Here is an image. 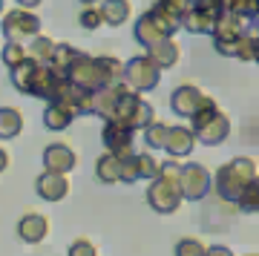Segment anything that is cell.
<instances>
[{
    "instance_id": "32",
    "label": "cell",
    "mask_w": 259,
    "mask_h": 256,
    "mask_svg": "<svg viewBox=\"0 0 259 256\" xmlns=\"http://www.w3.org/2000/svg\"><path fill=\"white\" fill-rule=\"evenodd\" d=\"M6 167H9V153H6V150L0 147V173H3Z\"/></svg>"
},
{
    "instance_id": "24",
    "label": "cell",
    "mask_w": 259,
    "mask_h": 256,
    "mask_svg": "<svg viewBox=\"0 0 259 256\" xmlns=\"http://www.w3.org/2000/svg\"><path fill=\"white\" fill-rule=\"evenodd\" d=\"M144 138H147V147L153 150H164V138H167V124L164 121H150L147 127H144Z\"/></svg>"
},
{
    "instance_id": "21",
    "label": "cell",
    "mask_w": 259,
    "mask_h": 256,
    "mask_svg": "<svg viewBox=\"0 0 259 256\" xmlns=\"http://www.w3.org/2000/svg\"><path fill=\"white\" fill-rule=\"evenodd\" d=\"M52 49H55V40H52V37L40 35V32H37L35 37H29L26 52H29V58H35L37 64H49V58H52Z\"/></svg>"
},
{
    "instance_id": "13",
    "label": "cell",
    "mask_w": 259,
    "mask_h": 256,
    "mask_svg": "<svg viewBox=\"0 0 259 256\" xmlns=\"http://www.w3.org/2000/svg\"><path fill=\"white\" fill-rule=\"evenodd\" d=\"M37 69H40V64H37L35 58H23L20 64H15L9 69L12 72V87L18 92H23V95H32V90H35V81H37Z\"/></svg>"
},
{
    "instance_id": "9",
    "label": "cell",
    "mask_w": 259,
    "mask_h": 256,
    "mask_svg": "<svg viewBox=\"0 0 259 256\" xmlns=\"http://www.w3.org/2000/svg\"><path fill=\"white\" fill-rule=\"evenodd\" d=\"M35 190L40 199L61 201L69 196V179H66V173H58V170H47L44 167V173L35 179Z\"/></svg>"
},
{
    "instance_id": "15",
    "label": "cell",
    "mask_w": 259,
    "mask_h": 256,
    "mask_svg": "<svg viewBox=\"0 0 259 256\" xmlns=\"http://www.w3.org/2000/svg\"><path fill=\"white\" fill-rule=\"evenodd\" d=\"M147 55L156 61L158 69H167V66H176L179 64L182 49H179V44L173 40V37H161V40H156L153 46H147Z\"/></svg>"
},
{
    "instance_id": "11",
    "label": "cell",
    "mask_w": 259,
    "mask_h": 256,
    "mask_svg": "<svg viewBox=\"0 0 259 256\" xmlns=\"http://www.w3.org/2000/svg\"><path fill=\"white\" fill-rule=\"evenodd\" d=\"M49 233V219L44 216V213H35L29 210L20 216L18 222V236L23 239V242H29V245H40L44 239H47Z\"/></svg>"
},
{
    "instance_id": "1",
    "label": "cell",
    "mask_w": 259,
    "mask_h": 256,
    "mask_svg": "<svg viewBox=\"0 0 259 256\" xmlns=\"http://www.w3.org/2000/svg\"><path fill=\"white\" fill-rule=\"evenodd\" d=\"M231 133V121L225 112H219L216 101L213 98H204V104L196 110L193 115V136L196 141L202 144H222L225 138Z\"/></svg>"
},
{
    "instance_id": "29",
    "label": "cell",
    "mask_w": 259,
    "mask_h": 256,
    "mask_svg": "<svg viewBox=\"0 0 259 256\" xmlns=\"http://www.w3.org/2000/svg\"><path fill=\"white\" fill-rule=\"evenodd\" d=\"M158 176H164V179H173V182H179V176H182V167H179L176 158H170V161H164V164H158Z\"/></svg>"
},
{
    "instance_id": "2",
    "label": "cell",
    "mask_w": 259,
    "mask_h": 256,
    "mask_svg": "<svg viewBox=\"0 0 259 256\" xmlns=\"http://www.w3.org/2000/svg\"><path fill=\"white\" fill-rule=\"evenodd\" d=\"M250 176H256V161H253V158H233L231 164H225L222 170L216 173V179H213L216 193H219L225 201H236Z\"/></svg>"
},
{
    "instance_id": "6",
    "label": "cell",
    "mask_w": 259,
    "mask_h": 256,
    "mask_svg": "<svg viewBox=\"0 0 259 256\" xmlns=\"http://www.w3.org/2000/svg\"><path fill=\"white\" fill-rule=\"evenodd\" d=\"M182 199H185V196H182L179 182L164 179V176H156L153 184H150V190H147V201H150V207H153L156 213H173V210H179Z\"/></svg>"
},
{
    "instance_id": "22",
    "label": "cell",
    "mask_w": 259,
    "mask_h": 256,
    "mask_svg": "<svg viewBox=\"0 0 259 256\" xmlns=\"http://www.w3.org/2000/svg\"><path fill=\"white\" fill-rule=\"evenodd\" d=\"M236 204H239V210H248V213L259 210V173L248 179V184L242 187L239 199H236Z\"/></svg>"
},
{
    "instance_id": "10",
    "label": "cell",
    "mask_w": 259,
    "mask_h": 256,
    "mask_svg": "<svg viewBox=\"0 0 259 256\" xmlns=\"http://www.w3.org/2000/svg\"><path fill=\"white\" fill-rule=\"evenodd\" d=\"M75 164H78V156H75V150L69 144H61V141L47 144V150H44V167L47 170L69 173V170H75Z\"/></svg>"
},
{
    "instance_id": "20",
    "label": "cell",
    "mask_w": 259,
    "mask_h": 256,
    "mask_svg": "<svg viewBox=\"0 0 259 256\" xmlns=\"http://www.w3.org/2000/svg\"><path fill=\"white\" fill-rule=\"evenodd\" d=\"M98 9H101V15H104V23H110V26H121V23L130 18L127 0H101Z\"/></svg>"
},
{
    "instance_id": "30",
    "label": "cell",
    "mask_w": 259,
    "mask_h": 256,
    "mask_svg": "<svg viewBox=\"0 0 259 256\" xmlns=\"http://www.w3.org/2000/svg\"><path fill=\"white\" fill-rule=\"evenodd\" d=\"M176 253H182V256H185V253H204V245L187 236V239H182V242L176 245Z\"/></svg>"
},
{
    "instance_id": "17",
    "label": "cell",
    "mask_w": 259,
    "mask_h": 256,
    "mask_svg": "<svg viewBox=\"0 0 259 256\" xmlns=\"http://www.w3.org/2000/svg\"><path fill=\"white\" fill-rule=\"evenodd\" d=\"M72 118H75V112L69 110V107H64L61 101H49L47 110H44V124H47V130H52V133L66 130L72 124Z\"/></svg>"
},
{
    "instance_id": "31",
    "label": "cell",
    "mask_w": 259,
    "mask_h": 256,
    "mask_svg": "<svg viewBox=\"0 0 259 256\" xmlns=\"http://www.w3.org/2000/svg\"><path fill=\"white\" fill-rule=\"evenodd\" d=\"M15 3H18V6H23V9H37L44 0H15Z\"/></svg>"
},
{
    "instance_id": "16",
    "label": "cell",
    "mask_w": 259,
    "mask_h": 256,
    "mask_svg": "<svg viewBox=\"0 0 259 256\" xmlns=\"http://www.w3.org/2000/svg\"><path fill=\"white\" fill-rule=\"evenodd\" d=\"M115 104H118V83L115 87H101V90L93 92V115L98 118H112L115 112Z\"/></svg>"
},
{
    "instance_id": "3",
    "label": "cell",
    "mask_w": 259,
    "mask_h": 256,
    "mask_svg": "<svg viewBox=\"0 0 259 256\" xmlns=\"http://www.w3.org/2000/svg\"><path fill=\"white\" fill-rule=\"evenodd\" d=\"M179 29V23L173 18H167V15H161L158 9H150L147 15H141L139 20H136V40H139L141 46H153L156 40H161V37H173V32Z\"/></svg>"
},
{
    "instance_id": "7",
    "label": "cell",
    "mask_w": 259,
    "mask_h": 256,
    "mask_svg": "<svg viewBox=\"0 0 259 256\" xmlns=\"http://www.w3.org/2000/svg\"><path fill=\"white\" fill-rule=\"evenodd\" d=\"M210 173L204 170L202 164H187L182 167V176H179V187H182V196L190 201H199L207 196V190H210Z\"/></svg>"
},
{
    "instance_id": "33",
    "label": "cell",
    "mask_w": 259,
    "mask_h": 256,
    "mask_svg": "<svg viewBox=\"0 0 259 256\" xmlns=\"http://www.w3.org/2000/svg\"><path fill=\"white\" fill-rule=\"evenodd\" d=\"M3 12H6V0H0V15H3Z\"/></svg>"
},
{
    "instance_id": "23",
    "label": "cell",
    "mask_w": 259,
    "mask_h": 256,
    "mask_svg": "<svg viewBox=\"0 0 259 256\" xmlns=\"http://www.w3.org/2000/svg\"><path fill=\"white\" fill-rule=\"evenodd\" d=\"M75 58H78V49H75L72 44H55V49H52V58H49V66L64 75Z\"/></svg>"
},
{
    "instance_id": "19",
    "label": "cell",
    "mask_w": 259,
    "mask_h": 256,
    "mask_svg": "<svg viewBox=\"0 0 259 256\" xmlns=\"http://www.w3.org/2000/svg\"><path fill=\"white\" fill-rule=\"evenodd\" d=\"M23 133V115L15 107H0V138L9 141Z\"/></svg>"
},
{
    "instance_id": "27",
    "label": "cell",
    "mask_w": 259,
    "mask_h": 256,
    "mask_svg": "<svg viewBox=\"0 0 259 256\" xmlns=\"http://www.w3.org/2000/svg\"><path fill=\"white\" fill-rule=\"evenodd\" d=\"M136 170H139V179H156L158 176V161L150 153H136Z\"/></svg>"
},
{
    "instance_id": "14",
    "label": "cell",
    "mask_w": 259,
    "mask_h": 256,
    "mask_svg": "<svg viewBox=\"0 0 259 256\" xmlns=\"http://www.w3.org/2000/svg\"><path fill=\"white\" fill-rule=\"evenodd\" d=\"M196 147V136L193 130L187 127H167V138H164V150L170 153L173 158H182V156H190Z\"/></svg>"
},
{
    "instance_id": "25",
    "label": "cell",
    "mask_w": 259,
    "mask_h": 256,
    "mask_svg": "<svg viewBox=\"0 0 259 256\" xmlns=\"http://www.w3.org/2000/svg\"><path fill=\"white\" fill-rule=\"evenodd\" d=\"M26 55H29V52H26V46L20 44V40H6V44H3V49H0V58H3V64L9 66V69L15 64H20Z\"/></svg>"
},
{
    "instance_id": "26",
    "label": "cell",
    "mask_w": 259,
    "mask_h": 256,
    "mask_svg": "<svg viewBox=\"0 0 259 256\" xmlns=\"http://www.w3.org/2000/svg\"><path fill=\"white\" fill-rule=\"evenodd\" d=\"M78 23H81L87 32H95L98 26H104V15H101V9L95 6V3H87L81 9V15H78Z\"/></svg>"
},
{
    "instance_id": "18",
    "label": "cell",
    "mask_w": 259,
    "mask_h": 256,
    "mask_svg": "<svg viewBox=\"0 0 259 256\" xmlns=\"http://www.w3.org/2000/svg\"><path fill=\"white\" fill-rule=\"evenodd\" d=\"M95 176H98V182H104V184L121 182V156H115V153L107 150V153L95 161Z\"/></svg>"
},
{
    "instance_id": "8",
    "label": "cell",
    "mask_w": 259,
    "mask_h": 256,
    "mask_svg": "<svg viewBox=\"0 0 259 256\" xmlns=\"http://www.w3.org/2000/svg\"><path fill=\"white\" fill-rule=\"evenodd\" d=\"M133 133H136L133 127H127V124H121L115 118H107L101 138H104V144H107L110 153H115V156H130L133 153Z\"/></svg>"
},
{
    "instance_id": "28",
    "label": "cell",
    "mask_w": 259,
    "mask_h": 256,
    "mask_svg": "<svg viewBox=\"0 0 259 256\" xmlns=\"http://www.w3.org/2000/svg\"><path fill=\"white\" fill-rule=\"evenodd\" d=\"M93 256L95 253V245L90 242V239H75L72 245H69V256Z\"/></svg>"
},
{
    "instance_id": "4",
    "label": "cell",
    "mask_w": 259,
    "mask_h": 256,
    "mask_svg": "<svg viewBox=\"0 0 259 256\" xmlns=\"http://www.w3.org/2000/svg\"><path fill=\"white\" fill-rule=\"evenodd\" d=\"M158 75H161V69L156 66V61H153L150 55L133 58L130 64H124V83H127V87H133L136 92L156 90L158 81H161Z\"/></svg>"
},
{
    "instance_id": "12",
    "label": "cell",
    "mask_w": 259,
    "mask_h": 256,
    "mask_svg": "<svg viewBox=\"0 0 259 256\" xmlns=\"http://www.w3.org/2000/svg\"><path fill=\"white\" fill-rule=\"evenodd\" d=\"M204 104V95L196 87H190V83H185V87H179L173 95H170V107H173V112L176 115H182V118H193L196 110Z\"/></svg>"
},
{
    "instance_id": "5",
    "label": "cell",
    "mask_w": 259,
    "mask_h": 256,
    "mask_svg": "<svg viewBox=\"0 0 259 256\" xmlns=\"http://www.w3.org/2000/svg\"><path fill=\"white\" fill-rule=\"evenodd\" d=\"M40 32V18H37L32 9H18L3 12V35L6 40H26V37H35Z\"/></svg>"
},
{
    "instance_id": "34",
    "label": "cell",
    "mask_w": 259,
    "mask_h": 256,
    "mask_svg": "<svg viewBox=\"0 0 259 256\" xmlns=\"http://www.w3.org/2000/svg\"><path fill=\"white\" fill-rule=\"evenodd\" d=\"M81 3H83V6H87V3H98V0H81Z\"/></svg>"
}]
</instances>
